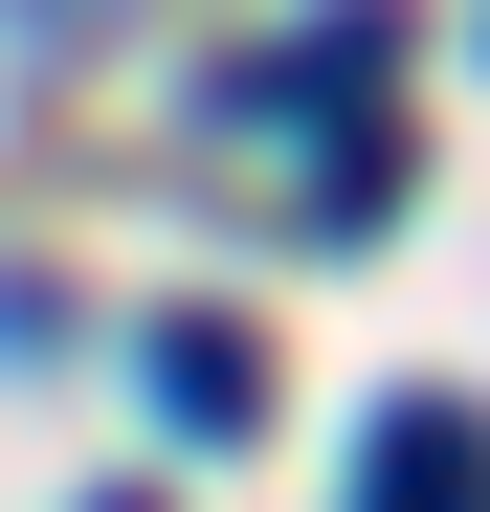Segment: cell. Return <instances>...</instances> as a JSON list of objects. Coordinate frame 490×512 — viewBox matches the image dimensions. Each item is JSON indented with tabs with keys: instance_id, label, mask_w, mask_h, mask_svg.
<instances>
[{
	"instance_id": "obj_2",
	"label": "cell",
	"mask_w": 490,
	"mask_h": 512,
	"mask_svg": "<svg viewBox=\"0 0 490 512\" xmlns=\"http://www.w3.org/2000/svg\"><path fill=\"white\" fill-rule=\"evenodd\" d=\"M156 423H179V446H245V423H268V357H245V312H179V334H156Z\"/></svg>"
},
{
	"instance_id": "obj_3",
	"label": "cell",
	"mask_w": 490,
	"mask_h": 512,
	"mask_svg": "<svg viewBox=\"0 0 490 512\" xmlns=\"http://www.w3.org/2000/svg\"><path fill=\"white\" fill-rule=\"evenodd\" d=\"M112 512H134V490H112Z\"/></svg>"
},
{
	"instance_id": "obj_1",
	"label": "cell",
	"mask_w": 490,
	"mask_h": 512,
	"mask_svg": "<svg viewBox=\"0 0 490 512\" xmlns=\"http://www.w3.org/2000/svg\"><path fill=\"white\" fill-rule=\"evenodd\" d=\"M357 512H490V401H379L357 423Z\"/></svg>"
}]
</instances>
